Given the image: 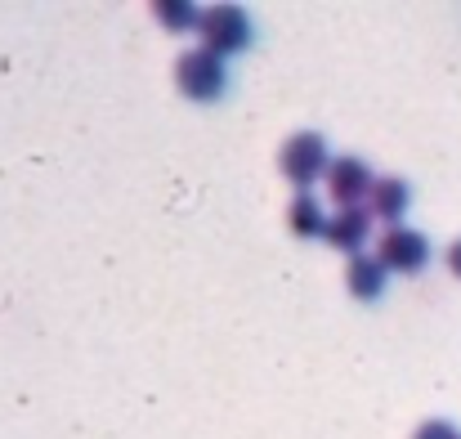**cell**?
Instances as JSON below:
<instances>
[{
    "label": "cell",
    "instance_id": "6da1fadb",
    "mask_svg": "<svg viewBox=\"0 0 461 439\" xmlns=\"http://www.w3.org/2000/svg\"><path fill=\"white\" fill-rule=\"evenodd\" d=\"M197 36H202V50L229 59V54H238V50L251 45L256 27H251V18H247L242 5H206L202 9V23H197Z\"/></svg>",
    "mask_w": 461,
    "mask_h": 439
},
{
    "label": "cell",
    "instance_id": "7a4b0ae2",
    "mask_svg": "<svg viewBox=\"0 0 461 439\" xmlns=\"http://www.w3.org/2000/svg\"><path fill=\"white\" fill-rule=\"evenodd\" d=\"M175 86H179L193 104H211V99H220L224 86H229L224 59L211 54V50H188V54H179V63H175Z\"/></svg>",
    "mask_w": 461,
    "mask_h": 439
},
{
    "label": "cell",
    "instance_id": "3957f363",
    "mask_svg": "<svg viewBox=\"0 0 461 439\" xmlns=\"http://www.w3.org/2000/svg\"><path fill=\"white\" fill-rule=\"evenodd\" d=\"M376 261L390 274H421L430 265V242H426V233H417L408 224H394L376 238Z\"/></svg>",
    "mask_w": 461,
    "mask_h": 439
},
{
    "label": "cell",
    "instance_id": "277c9868",
    "mask_svg": "<svg viewBox=\"0 0 461 439\" xmlns=\"http://www.w3.org/2000/svg\"><path fill=\"white\" fill-rule=\"evenodd\" d=\"M278 161H283V175H287L296 188H309L313 179H327V166H331L322 135H313V131L292 135V140L283 144V157H278Z\"/></svg>",
    "mask_w": 461,
    "mask_h": 439
},
{
    "label": "cell",
    "instance_id": "5b68a950",
    "mask_svg": "<svg viewBox=\"0 0 461 439\" xmlns=\"http://www.w3.org/2000/svg\"><path fill=\"white\" fill-rule=\"evenodd\" d=\"M372 188H376V175H372V166L363 157H331V166H327V193H331V202L358 206L363 197H372Z\"/></svg>",
    "mask_w": 461,
    "mask_h": 439
},
{
    "label": "cell",
    "instance_id": "8992f818",
    "mask_svg": "<svg viewBox=\"0 0 461 439\" xmlns=\"http://www.w3.org/2000/svg\"><path fill=\"white\" fill-rule=\"evenodd\" d=\"M372 211L367 206H340V211H331V220H327V242L336 247V252H349V256H363V247H367V238H372Z\"/></svg>",
    "mask_w": 461,
    "mask_h": 439
},
{
    "label": "cell",
    "instance_id": "52a82bcc",
    "mask_svg": "<svg viewBox=\"0 0 461 439\" xmlns=\"http://www.w3.org/2000/svg\"><path fill=\"white\" fill-rule=\"evenodd\" d=\"M408 206H412V188L399 179V175H385V179H376V188H372V197H367V211L376 215V220H385L390 229L408 215Z\"/></svg>",
    "mask_w": 461,
    "mask_h": 439
},
{
    "label": "cell",
    "instance_id": "ba28073f",
    "mask_svg": "<svg viewBox=\"0 0 461 439\" xmlns=\"http://www.w3.org/2000/svg\"><path fill=\"white\" fill-rule=\"evenodd\" d=\"M385 265L376 261V256H349V270H345V283H349V292L358 296V300H376V296L385 292Z\"/></svg>",
    "mask_w": 461,
    "mask_h": 439
},
{
    "label": "cell",
    "instance_id": "9c48e42d",
    "mask_svg": "<svg viewBox=\"0 0 461 439\" xmlns=\"http://www.w3.org/2000/svg\"><path fill=\"white\" fill-rule=\"evenodd\" d=\"M287 229H292L296 238H322V233H327V215H322L318 197L296 193V202L287 206Z\"/></svg>",
    "mask_w": 461,
    "mask_h": 439
},
{
    "label": "cell",
    "instance_id": "30bf717a",
    "mask_svg": "<svg viewBox=\"0 0 461 439\" xmlns=\"http://www.w3.org/2000/svg\"><path fill=\"white\" fill-rule=\"evenodd\" d=\"M153 14L166 32H188V27L197 32V23H202V9L197 5H184V0H166V5H157Z\"/></svg>",
    "mask_w": 461,
    "mask_h": 439
},
{
    "label": "cell",
    "instance_id": "8fae6325",
    "mask_svg": "<svg viewBox=\"0 0 461 439\" xmlns=\"http://www.w3.org/2000/svg\"><path fill=\"white\" fill-rule=\"evenodd\" d=\"M412 439H461V431L453 422H426V426H417Z\"/></svg>",
    "mask_w": 461,
    "mask_h": 439
},
{
    "label": "cell",
    "instance_id": "7c38bea8",
    "mask_svg": "<svg viewBox=\"0 0 461 439\" xmlns=\"http://www.w3.org/2000/svg\"><path fill=\"white\" fill-rule=\"evenodd\" d=\"M448 270H453V274L461 279V238L453 242V247H448Z\"/></svg>",
    "mask_w": 461,
    "mask_h": 439
}]
</instances>
